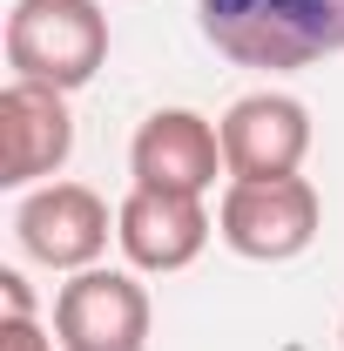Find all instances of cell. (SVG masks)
Returning <instances> with one entry per match:
<instances>
[{
  "instance_id": "11",
  "label": "cell",
  "mask_w": 344,
  "mask_h": 351,
  "mask_svg": "<svg viewBox=\"0 0 344 351\" xmlns=\"http://www.w3.org/2000/svg\"><path fill=\"white\" fill-rule=\"evenodd\" d=\"M0 298H7V317H34V291L21 270H0Z\"/></svg>"
},
{
  "instance_id": "12",
  "label": "cell",
  "mask_w": 344,
  "mask_h": 351,
  "mask_svg": "<svg viewBox=\"0 0 344 351\" xmlns=\"http://www.w3.org/2000/svg\"><path fill=\"white\" fill-rule=\"evenodd\" d=\"M338 338H344V331H338Z\"/></svg>"
},
{
  "instance_id": "3",
  "label": "cell",
  "mask_w": 344,
  "mask_h": 351,
  "mask_svg": "<svg viewBox=\"0 0 344 351\" xmlns=\"http://www.w3.org/2000/svg\"><path fill=\"white\" fill-rule=\"evenodd\" d=\"M324 203L310 176H277V182H230L216 203V237L250 263H291L317 243Z\"/></svg>"
},
{
  "instance_id": "2",
  "label": "cell",
  "mask_w": 344,
  "mask_h": 351,
  "mask_svg": "<svg viewBox=\"0 0 344 351\" xmlns=\"http://www.w3.org/2000/svg\"><path fill=\"white\" fill-rule=\"evenodd\" d=\"M108 61V14L95 0H14L7 14V68L14 82L75 95Z\"/></svg>"
},
{
  "instance_id": "7",
  "label": "cell",
  "mask_w": 344,
  "mask_h": 351,
  "mask_svg": "<svg viewBox=\"0 0 344 351\" xmlns=\"http://www.w3.org/2000/svg\"><path fill=\"white\" fill-rule=\"evenodd\" d=\"M14 237L21 250L47 270H95V257L108 250V203L88 182H41L21 210H14Z\"/></svg>"
},
{
  "instance_id": "6",
  "label": "cell",
  "mask_w": 344,
  "mask_h": 351,
  "mask_svg": "<svg viewBox=\"0 0 344 351\" xmlns=\"http://www.w3.org/2000/svg\"><path fill=\"white\" fill-rule=\"evenodd\" d=\"M129 176L135 189H169V196H210L223 162V129H210L196 108H156L129 142Z\"/></svg>"
},
{
  "instance_id": "10",
  "label": "cell",
  "mask_w": 344,
  "mask_h": 351,
  "mask_svg": "<svg viewBox=\"0 0 344 351\" xmlns=\"http://www.w3.org/2000/svg\"><path fill=\"white\" fill-rule=\"evenodd\" d=\"M0 351H54V345H47V331L34 317H7L0 324Z\"/></svg>"
},
{
  "instance_id": "5",
  "label": "cell",
  "mask_w": 344,
  "mask_h": 351,
  "mask_svg": "<svg viewBox=\"0 0 344 351\" xmlns=\"http://www.w3.org/2000/svg\"><path fill=\"white\" fill-rule=\"evenodd\" d=\"M216 129H223L230 182H277V176H297L310 156V108L297 95H277V88L230 101V115Z\"/></svg>"
},
{
  "instance_id": "9",
  "label": "cell",
  "mask_w": 344,
  "mask_h": 351,
  "mask_svg": "<svg viewBox=\"0 0 344 351\" xmlns=\"http://www.w3.org/2000/svg\"><path fill=\"white\" fill-rule=\"evenodd\" d=\"M216 217L203 210V196H169V189H129L115 210V243L135 270H189L210 243Z\"/></svg>"
},
{
  "instance_id": "8",
  "label": "cell",
  "mask_w": 344,
  "mask_h": 351,
  "mask_svg": "<svg viewBox=\"0 0 344 351\" xmlns=\"http://www.w3.org/2000/svg\"><path fill=\"white\" fill-rule=\"evenodd\" d=\"M75 156V115H68V95L41 82H7L0 88V182L7 189H27L54 176Z\"/></svg>"
},
{
  "instance_id": "4",
  "label": "cell",
  "mask_w": 344,
  "mask_h": 351,
  "mask_svg": "<svg viewBox=\"0 0 344 351\" xmlns=\"http://www.w3.org/2000/svg\"><path fill=\"white\" fill-rule=\"evenodd\" d=\"M61 351H149V291L135 270H75L54 291Z\"/></svg>"
},
{
  "instance_id": "1",
  "label": "cell",
  "mask_w": 344,
  "mask_h": 351,
  "mask_svg": "<svg viewBox=\"0 0 344 351\" xmlns=\"http://www.w3.org/2000/svg\"><path fill=\"white\" fill-rule=\"evenodd\" d=\"M196 21L216 54L263 75L344 54V0H196Z\"/></svg>"
}]
</instances>
